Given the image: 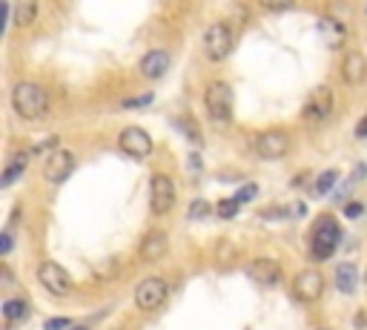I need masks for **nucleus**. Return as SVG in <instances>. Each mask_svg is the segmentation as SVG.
Returning <instances> with one entry per match:
<instances>
[{"label":"nucleus","mask_w":367,"mask_h":330,"mask_svg":"<svg viewBox=\"0 0 367 330\" xmlns=\"http://www.w3.org/2000/svg\"><path fill=\"white\" fill-rule=\"evenodd\" d=\"M29 316V307L23 299H6L4 302V319L6 322H23Z\"/></svg>","instance_id":"aec40b11"},{"label":"nucleus","mask_w":367,"mask_h":330,"mask_svg":"<svg viewBox=\"0 0 367 330\" xmlns=\"http://www.w3.org/2000/svg\"><path fill=\"white\" fill-rule=\"evenodd\" d=\"M141 75L144 78H150V80H158V78H164L167 75V69H169V52H164V49H152V52H147L144 58H141Z\"/></svg>","instance_id":"f3484780"},{"label":"nucleus","mask_w":367,"mask_h":330,"mask_svg":"<svg viewBox=\"0 0 367 330\" xmlns=\"http://www.w3.org/2000/svg\"><path fill=\"white\" fill-rule=\"evenodd\" d=\"M356 138H359V141H361V138H367V115L356 123Z\"/></svg>","instance_id":"2f4dec72"},{"label":"nucleus","mask_w":367,"mask_h":330,"mask_svg":"<svg viewBox=\"0 0 367 330\" xmlns=\"http://www.w3.org/2000/svg\"><path fill=\"white\" fill-rule=\"evenodd\" d=\"M318 330H327V327H318Z\"/></svg>","instance_id":"4c0bfd02"},{"label":"nucleus","mask_w":367,"mask_h":330,"mask_svg":"<svg viewBox=\"0 0 367 330\" xmlns=\"http://www.w3.org/2000/svg\"><path fill=\"white\" fill-rule=\"evenodd\" d=\"M69 330H89L86 324H75V327H69Z\"/></svg>","instance_id":"c9c22d12"},{"label":"nucleus","mask_w":367,"mask_h":330,"mask_svg":"<svg viewBox=\"0 0 367 330\" xmlns=\"http://www.w3.org/2000/svg\"><path fill=\"white\" fill-rule=\"evenodd\" d=\"M255 195H258V187H255V184H244V187H241V190H239L233 198H236L239 204H247V201H253Z\"/></svg>","instance_id":"a878e982"},{"label":"nucleus","mask_w":367,"mask_h":330,"mask_svg":"<svg viewBox=\"0 0 367 330\" xmlns=\"http://www.w3.org/2000/svg\"><path fill=\"white\" fill-rule=\"evenodd\" d=\"M69 327H72V322L66 316H55L49 322H43V330H69Z\"/></svg>","instance_id":"cd10ccee"},{"label":"nucleus","mask_w":367,"mask_h":330,"mask_svg":"<svg viewBox=\"0 0 367 330\" xmlns=\"http://www.w3.org/2000/svg\"><path fill=\"white\" fill-rule=\"evenodd\" d=\"M336 287L342 293H353L356 291V267L350 262L336 267Z\"/></svg>","instance_id":"6ab92c4d"},{"label":"nucleus","mask_w":367,"mask_h":330,"mask_svg":"<svg viewBox=\"0 0 367 330\" xmlns=\"http://www.w3.org/2000/svg\"><path fill=\"white\" fill-rule=\"evenodd\" d=\"M229 52H233V29L224 20L210 23L204 32V55L210 61H224Z\"/></svg>","instance_id":"20e7f679"},{"label":"nucleus","mask_w":367,"mask_h":330,"mask_svg":"<svg viewBox=\"0 0 367 330\" xmlns=\"http://www.w3.org/2000/svg\"><path fill=\"white\" fill-rule=\"evenodd\" d=\"M37 15V4H18L12 6V23L15 26H29Z\"/></svg>","instance_id":"412c9836"},{"label":"nucleus","mask_w":367,"mask_h":330,"mask_svg":"<svg viewBox=\"0 0 367 330\" xmlns=\"http://www.w3.org/2000/svg\"><path fill=\"white\" fill-rule=\"evenodd\" d=\"M304 118L307 121H325L333 112V90L330 87H315L304 101Z\"/></svg>","instance_id":"9b49d317"},{"label":"nucleus","mask_w":367,"mask_h":330,"mask_svg":"<svg viewBox=\"0 0 367 330\" xmlns=\"http://www.w3.org/2000/svg\"><path fill=\"white\" fill-rule=\"evenodd\" d=\"M247 273L253 276V281L267 284V287L282 281V264L275 262V259H255V262L247 267Z\"/></svg>","instance_id":"dca6fc26"},{"label":"nucleus","mask_w":367,"mask_h":330,"mask_svg":"<svg viewBox=\"0 0 367 330\" xmlns=\"http://www.w3.org/2000/svg\"><path fill=\"white\" fill-rule=\"evenodd\" d=\"M361 213H364V204H359V201H350L347 207H344V216H347V219H359Z\"/></svg>","instance_id":"c85d7f7f"},{"label":"nucleus","mask_w":367,"mask_h":330,"mask_svg":"<svg viewBox=\"0 0 367 330\" xmlns=\"http://www.w3.org/2000/svg\"><path fill=\"white\" fill-rule=\"evenodd\" d=\"M204 106L212 121H229L233 118V90L227 80H210L204 92Z\"/></svg>","instance_id":"7ed1b4c3"},{"label":"nucleus","mask_w":367,"mask_h":330,"mask_svg":"<svg viewBox=\"0 0 367 330\" xmlns=\"http://www.w3.org/2000/svg\"><path fill=\"white\" fill-rule=\"evenodd\" d=\"M12 106L20 118L37 121L49 109V95H46V90L40 84H35V80H20L12 90Z\"/></svg>","instance_id":"f257e3e1"},{"label":"nucleus","mask_w":367,"mask_h":330,"mask_svg":"<svg viewBox=\"0 0 367 330\" xmlns=\"http://www.w3.org/2000/svg\"><path fill=\"white\" fill-rule=\"evenodd\" d=\"M167 250H169V238H167L164 230H150L144 236V241H141V259L144 262H158V259L167 256Z\"/></svg>","instance_id":"2eb2a0df"},{"label":"nucleus","mask_w":367,"mask_h":330,"mask_svg":"<svg viewBox=\"0 0 367 330\" xmlns=\"http://www.w3.org/2000/svg\"><path fill=\"white\" fill-rule=\"evenodd\" d=\"M267 12H284V9H290V4H261Z\"/></svg>","instance_id":"473e14b6"},{"label":"nucleus","mask_w":367,"mask_h":330,"mask_svg":"<svg viewBox=\"0 0 367 330\" xmlns=\"http://www.w3.org/2000/svg\"><path fill=\"white\" fill-rule=\"evenodd\" d=\"M364 324H367V322H364V313H359V316H356V327H364Z\"/></svg>","instance_id":"f704fd0d"},{"label":"nucleus","mask_w":367,"mask_h":330,"mask_svg":"<svg viewBox=\"0 0 367 330\" xmlns=\"http://www.w3.org/2000/svg\"><path fill=\"white\" fill-rule=\"evenodd\" d=\"M339 72H342V80H344V84L359 87L361 80L367 78V58H364L361 52H347Z\"/></svg>","instance_id":"4468645a"},{"label":"nucleus","mask_w":367,"mask_h":330,"mask_svg":"<svg viewBox=\"0 0 367 330\" xmlns=\"http://www.w3.org/2000/svg\"><path fill=\"white\" fill-rule=\"evenodd\" d=\"M304 213H307V207H304V204H293V210H290V216H299V219H301Z\"/></svg>","instance_id":"72a5a7b5"},{"label":"nucleus","mask_w":367,"mask_h":330,"mask_svg":"<svg viewBox=\"0 0 367 330\" xmlns=\"http://www.w3.org/2000/svg\"><path fill=\"white\" fill-rule=\"evenodd\" d=\"M150 207L155 216H167L175 207V184L169 176L155 173L150 181Z\"/></svg>","instance_id":"423d86ee"},{"label":"nucleus","mask_w":367,"mask_h":330,"mask_svg":"<svg viewBox=\"0 0 367 330\" xmlns=\"http://www.w3.org/2000/svg\"><path fill=\"white\" fill-rule=\"evenodd\" d=\"M364 284H367V273H364Z\"/></svg>","instance_id":"e433bc0d"},{"label":"nucleus","mask_w":367,"mask_h":330,"mask_svg":"<svg viewBox=\"0 0 367 330\" xmlns=\"http://www.w3.org/2000/svg\"><path fill=\"white\" fill-rule=\"evenodd\" d=\"M342 241V227L333 216H321L315 224H313V238H310V256L315 262H327L336 247Z\"/></svg>","instance_id":"f03ea898"},{"label":"nucleus","mask_w":367,"mask_h":330,"mask_svg":"<svg viewBox=\"0 0 367 330\" xmlns=\"http://www.w3.org/2000/svg\"><path fill=\"white\" fill-rule=\"evenodd\" d=\"M147 104H152V92H147L141 98H126L124 101V106H147Z\"/></svg>","instance_id":"c756f323"},{"label":"nucleus","mask_w":367,"mask_h":330,"mask_svg":"<svg viewBox=\"0 0 367 330\" xmlns=\"http://www.w3.org/2000/svg\"><path fill=\"white\" fill-rule=\"evenodd\" d=\"M37 279H40V284L46 287L49 293H55V296H64V293H69V287H72V279H69V273L58 264V262H43L40 267H37Z\"/></svg>","instance_id":"9d476101"},{"label":"nucleus","mask_w":367,"mask_h":330,"mask_svg":"<svg viewBox=\"0 0 367 330\" xmlns=\"http://www.w3.org/2000/svg\"><path fill=\"white\" fill-rule=\"evenodd\" d=\"M72 170H75V155L69 149H58V152H52L49 158H46L43 176H46L49 184H61V181H66L72 176Z\"/></svg>","instance_id":"f8f14e48"},{"label":"nucleus","mask_w":367,"mask_h":330,"mask_svg":"<svg viewBox=\"0 0 367 330\" xmlns=\"http://www.w3.org/2000/svg\"><path fill=\"white\" fill-rule=\"evenodd\" d=\"M164 299H167V281L158 279V276H150L135 287V307L144 310V313L158 310L164 305Z\"/></svg>","instance_id":"39448f33"},{"label":"nucleus","mask_w":367,"mask_h":330,"mask_svg":"<svg viewBox=\"0 0 367 330\" xmlns=\"http://www.w3.org/2000/svg\"><path fill=\"white\" fill-rule=\"evenodd\" d=\"M29 158H32V152H15L12 155V161H9V167L4 170V178H0V187H12L23 173H26V167H29Z\"/></svg>","instance_id":"a211bd4d"},{"label":"nucleus","mask_w":367,"mask_h":330,"mask_svg":"<svg viewBox=\"0 0 367 330\" xmlns=\"http://www.w3.org/2000/svg\"><path fill=\"white\" fill-rule=\"evenodd\" d=\"M336 181H339V173H336V170H325V173H321V176L315 178V187H313L315 195H327V192L333 190Z\"/></svg>","instance_id":"4be33fe9"},{"label":"nucleus","mask_w":367,"mask_h":330,"mask_svg":"<svg viewBox=\"0 0 367 330\" xmlns=\"http://www.w3.org/2000/svg\"><path fill=\"white\" fill-rule=\"evenodd\" d=\"M210 213H212V204H207V201H201V198L190 204V219H207Z\"/></svg>","instance_id":"393cba45"},{"label":"nucleus","mask_w":367,"mask_h":330,"mask_svg":"<svg viewBox=\"0 0 367 330\" xmlns=\"http://www.w3.org/2000/svg\"><path fill=\"white\" fill-rule=\"evenodd\" d=\"M239 207H241V204H239L236 198H224V201L215 204V213H218L221 219H233V216L239 213Z\"/></svg>","instance_id":"5701e85b"},{"label":"nucleus","mask_w":367,"mask_h":330,"mask_svg":"<svg viewBox=\"0 0 367 330\" xmlns=\"http://www.w3.org/2000/svg\"><path fill=\"white\" fill-rule=\"evenodd\" d=\"M0 253H4V256L12 253V233L9 230H4V236H0Z\"/></svg>","instance_id":"7c9ffc66"},{"label":"nucleus","mask_w":367,"mask_h":330,"mask_svg":"<svg viewBox=\"0 0 367 330\" xmlns=\"http://www.w3.org/2000/svg\"><path fill=\"white\" fill-rule=\"evenodd\" d=\"M318 35H321V40H325L327 49H342L347 44V26L342 20L330 18V15L318 18Z\"/></svg>","instance_id":"ddd939ff"},{"label":"nucleus","mask_w":367,"mask_h":330,"mask_svg":"<svg viewBox=\"0 0 367 330\" xmlns=\"http://www.w3.org/2000/svg\"><path fill=\"white\" fill-rule=\"evenodd\" d=\"M55 147H58V135H52V138H46V141H40V144H37L35 149H29V152H32V155H46V152H52ZM55 152H58V149H55Z\"/></svg>","instance_id":"bb28decb"},{"label":"nucleus","mask_w":367,"mask_h":330,"mask_svg":"<svg viewBox=\"0 0 367 330\" xmlns=\"http://www.w3.org/2000/svg\"><path fill=\"white\" fill-rule=\"evenodd\" d=\"M115 273H118V262L115 259H109V262H104V264L95 267V279L98 281H109V279H115Z\"/></svg>","instance_id":"b1692460"},{"label":"nucleus","mask_w":367,"mask_h":330,"mask_svg":"<svg viewBox=\"0 0 367 330\" xmlns=\"http://www.w3.org/2000/svg\"><path fill=\"white\" fill-rule=\"evenodd\" d=\"M118 147H121L124 155L141 161V158H147V155L152 152V138H150V133L141 130V127H126V130L121 133V138H118Z\"/></svg>","instance_id":"6e6552de"},{"label":"nucleus","mask_w":367,"mask_h":330,"mask_svg":"<svg viewBox=\"0 0 367 330\" xmlns=\"http://www.w3.org/2000/svg\"><path fill=\"white\" fill-rule=\"evenodd\" d=\"M255 152L267 161L284 158L290 152V135L284 130H267V133L255 135Z\"/></svg>","instance_id":"0eeeda50"},{"label":"nucleus","mask_w":367,"mask_h":330,"mask_svg":"<svg viewBox=\"0 0 367 330\" xmlns=\"http://www.w3.org/2000/svg\"><path fill=\"white\" fill-rule=\"evenodd\" d=\"M293 293H296V299L304 302V305L318 302L321 293H325V276H321L318 270H304V273H299L296 281H293Z\"/></svg>","instance_id":"1a4fd4ad"}]
</instances>
